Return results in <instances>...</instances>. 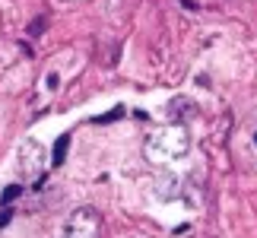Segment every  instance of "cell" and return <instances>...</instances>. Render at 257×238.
<instances>
[{
	"label": "cell",
	"mask_w": 257,
	"mask_h": 238,
	"mask_svg": "<svg viewBox=\"0 0 257 238\" xmlns=\"http://www.w3.org/2000/svg\"><path fill=\"white\" fill-rule=\"evenodd\" d=\"M146 146H150L153 159H178L191 146V134H187V127H181V124H169V127H159V131L146 140Z\"/></svg>",
	"instance_id": "obj_1"
},
{
	"label": "cell",
	"mask_w": 257,
	"mask_h": 238,
	"mask_svg": "<svg viewBox=\"0 0 257 238\" xmlns=\"http://www.w3.org/2000/svg\"><path fill=\"white\" fill-rule=\"evenodd\" d=\"M98 235V213L92 206H80L67 219V238H95Z\"/></svg>",
	"instance_id": "obj_2"
},
{
	"label": "cell",
	"mask_w": 257,
	"mask_h": 238,
	"mask_svg": "<svg viewBox=\"0 0 257 238\" xmlns=\"http://www.w3.org/2000/svg\"><path fill=\"white\" fill-rule=\"evenodd\" d=\"M19 165H23V172L32 178V181H42L45 178V150L38 140H26L23 150H19Z\"/></svg>",
	"instance_id": "obj_3"
},
{
	"label": "cell",
	"mask_w": 257,
	"mask_h": 238,
	"mask_svg": "<svg viewBox=\"0 0 257 238\" xmlns=\"http://www.w3.org/2000/svg\"><path fill=\"white\" fill-rule=\"evenodd\" d=\"M169 114L178 121V114H194V102H187V98H175L169 102Z\"/></svg>",
	"instance_id": "obj_4"
},
{
	"label": "cell",
	"mask_w": 257,
	"mask_h": 238,
	"mask_svg": "<svg viewBox=\"0 0 257 238\" xmlns=\"http://www.w3.org/2000/svg\"><path fill=\"white\" fill-rule=\"evenodd\" d=\"M67 146H70V134H64L61 140L54 143V153H51V162H54V165H61L64 159H67Z\"/></svg>",
	"instance_id": "obj_5"
},
{
	"label": "cell",
	"mask_w": 257,
	"mask_h": 238,
	"mask_svg": "<svg viewBox=\"0 0 257 238\" xmlns=\"http://www.w3.org/2000/svg\"><path fill=\"white\" fill-rule=\"evenodd\" d=\"M19 194H23V187H19V184H10V187H4V194H0V203L10 206V203H13Z\"/></svg>",
	"instance_id": "obj_6"
},
{
	"label": "cell",
	"mask_w": 257,
	"mask_h": 238,
	"mask_svg": "<svg viewBox=\"0 0 257 238\" xmlns=\"http://www.w3.org/2000/svg\"><path fill=\"white\" fill-rule=\"evenodd\" d=\"M124 114V108H114L111 114H102V117H95V124H108V121H114V117H121Z\"/></svg>",
	"instance_id": "obj_7"
},
{
	"label": "cell",
	"mask_w": 257,
	"mask_h": 238,
	"mask_svg": "<svg viewBox=\"0 0 257 238\" xmlns=\"http://www.w3.org/2000/svg\"><path fill=\"white\" fill-rule=\"evenodd\" d=\"M10 216H13V213H10V210H4V213H0V229H4V225L10 222Z\"/></svg>",
	"instance_id": "obj_8"
},
{
	"label": "cell",
	"mask_w": 257,
	"mask_h": 238,
	"mask_svg": "<svg viewBox=\"0 0 257 238\" xmlns=\"http://www.w3.org/2000/svg\"><path fill=\"white\" fill-rule=\"evenodd\" d=\"M254 143H257V134H254Z\"/></svg>",
	"instance_id": "obj_9"
}]
</instances>
